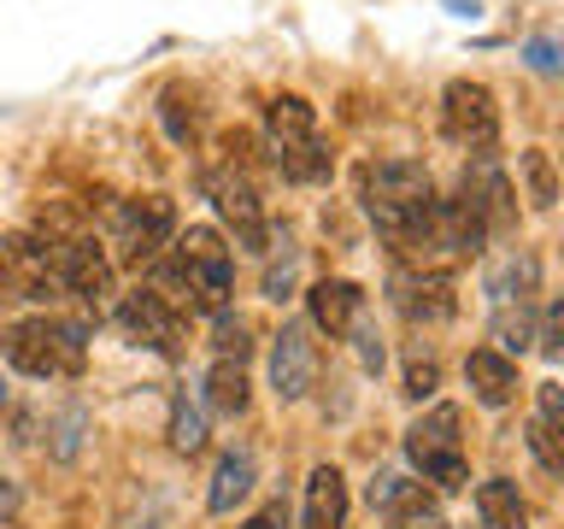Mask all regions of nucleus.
<instances>
[{"mask_svg": "<svg viewBox=\"0 0 564 529\" xmlns=\"http://www.w3.org/2000/svg\"><path fill=\"white\" fill-rule=\"evenodd\" d=\"M359 201H365V218L377 224V236L394 247V264H430L435 183L417 159H370V165H359Z\"/></svg>", "mask_w": 564, "mask_h": 529, "instance_id": "nucleus-1", "label": "nucleus"}, {"mask_svg": "<svg viewBox=\"0 0 564 529\" xmlns=\"http://www.w3.org/2000/svg\"><path fill=\"white\" fill-rule=\"evenodd\" d=\"M148 271H153L148 289L165 300L171 312H224L229 289H236V259H229L218 229H206V224L171 236V247L148 264Z\"/></svg>", "mask_w": 564, "mask_h": 529, "instance_id": "nucleus-2", "label": "nucleus"}, {"mask_svg": "<svg viewBox=\"0 0 564 529\" xmlns=\"http://www.w3.org/2000/svg\"><path fill=\"white\" fill-rule=\"evenodd\" d=\"M264 141H271L282 183H294V188L329 183L335 153L317 136V106L306 95H271V106H264Z\"/></svg>", "mask_w": 564, "mask_h": 529, "instance_id": "nucleus-3", "label": "nucleus"}, {"mask_svg": "<svg viewBox=\"0 0 564 529\" xmlns=\"http://www.w3.org/2000/svg\"><path fill=\"white\" fill-rule=\"evenodd\" d=\"M0 353H7L12 370H24V377H35V382L77 377V370L88 365V324L35 312V317H24V324H12L7 335H0Z\"/></svg>", "mask_w": 564, "mask_h": 529, "instance_id": "nucleus-4", "label": "nucleus"}, {"mask_svg": "<svg viewBox=\"0 0 564 529\" xmlns=\"http://www.w3.org/2000/svg\"><path fill=\"white\" fill-rule=\"evenodd\" d=\"M229 153V141H224ZM206 194H212V212L224 218V229L236 236L241 253H271V224H264V201L253 188V176H247V165L236 153L224 159V165L206 171Z\"/></svg>", "mask_w": 564, "mask_h": 529, "instance_id": "nucleus-5", "label": "nucleus"}, {"mask_svg": "<svg viewBox=\"0 0 564 529\" xmlns=\"http://www.w3.org/2000/svg\"><path fill=\"white\" fill-rule=\"evenodd\" d=\"M405 458H412V471L430 488H441V494L465 488L470 465H465V441H458V406H435V412H423L412 430H405Z\"/></svg>", "mask_w": 564, "mask_h": 529, "instance_id": "nucleus-6", "label": "nucleus"}, {"mask_svg": "<svg viewBox=\"0 0 564 529\" xmlns=\"http://www.w3.org/2000/svg\"><path fill=\"white\" fill-rule=\"evenodd\" d=\"M453 201L465 206L476 224H482L488 241H500V236L518 229V188H511V176H506L500 159H494V148L488 153H470V165H465V176H458Z\"/></svg>", "mask_w": 564, "mask_h": 529, "instance_id": "nucleus-7", "label": "nucleus"}, {"mask_svg": "<svg viewBox=\"0 0 564 529\" xmlns=\"http://www.w3.org/2000/svg\"><path fill=\"white\" fill-rule=\"evenodd\" d=\"M441 130H447L458 148L488 153L494 141H500V100H494V88L476 83V77H453L441 88Z\"/></svg>", "mask_w": 564, "mask_h": 529, "instance_id": "nucleus-8", "label": "nucleus"}, {"mask_svg": "<svg viewBox=\"0 0 564 529\" xmlns=\"http://www.w3.org/2000/svg\"><path fill=\"white\" fill-rule=\"evenodd\" d=\"M112 236H118L123 264H135V271H141V264H153V259L171 247V236H176V206L165 201V194H130V201L118 206Z\"/></svg>", "mask_w": 564, "mask_h": 529, "instance_id": "nucleus-9", "label": "nucleus"}, {"mask_svg": "<svg viewBox=\"0 0 564 529\" xmlns=\"http://www.w3.org/2000/svg\"><path fill=\"white\" fill-rule=\"evenodd\" d=\"M388 300H394V312L412 330L447 324V317L458 312L453 277L447 271H430V264H394V271H388Z\"/></svg>", "mask_w": 564, "mask_h": 529, "instance_id": "nucleus-10", "label": "nucleus"}, {"mask_svg": "<svg viewBox=\"0 0 564 529\" xmlns=\"http://www.w3.org/2000/svg\"><path fill=\"white\" fill-rule=\"evenodd\" d=\"M53 277H59V289H70L83 306H106L118 289V271H112V259H106V247L95 236L53 241Z\"/></svg>", "mask_w": 564, "mask_h": 529, "instance_id": "nucleus-11", "label": "nucleus"}, {"mask_svg": "<svg viewBox=\"0 0 564 529\" xmlns=\"http://www.w3.org/2000/svg\"><path fill=\"white\" fill-rule=\"evenodd\" d=\"M118 324L135 347H153L159 359H183V312H171L153 289H135L118 300Z\"/></svg>", "mask_w": 564, "mask_h": 529, "instance_id": "nucleus-12", "label": "nucleus"}, {"mask_svg": "<svg viewBox=\"0 0 564 529\" xmlns=\"http://www.w3.org/2000/svg\"><path fill=\"white\" fill-rule=\"evenodd\" d=\"M317 382V342H312V324H282L271 335V388L276 400H306Z\"/></svg>", "mask_w": 564, "mask_h": 529, "instance_id": "nucleus-13", "label": "nucleus"}, {"mask_svg": "<svg viewBox=\"0 0 564 529\" xmlns=\"http://www.w3.org/2000/svg\"><path fill=\"white\" fill-rule=\"evenodd\" d=\"M306 312H312V330H324L335 342V335H347L365 317V289L347 282V277H324V282L306 289Z\"/></svg>", "mask_w": 564, "mask_h": 529, "instance_id": "nucleus-14", "label": "nucleus"}, {"mask_svg": "<svg viewBox=\"0 0 564 529\" xmlns=\"http://www.w3.org/2000/svg\"><path fill=\"white\" fill-rule=\"evenodd\" d=\"M465 382L488 412H500V406L518 400V359H506V353H494V347H476L465 359Z\"/></svg>", "mask_w": 564, "mask_h": 529, "instance_id": "nucleus-15", "label": "nucleus"}, {"mask_svg": "<svg viewBox=\"0 0 564 529\" xmlns=\"http://www.w3.org/2000/svg\"><path fill=\"white\" fill-rule=\"evenodd\" d=\"M370 511H382V518L400 529V523L423 518V511H435V500H430V488H423V483H412V476L377 471V476H370Z\"/></svg>", "mask_w": 564, "mask_h": 529, "instance_id": "nucleus-16", "label": "nucleus"}, {"mask_svg": "<svg viewBox=\"0 0 564 529\" xmlns=\"http://www.w3.org/2000/svg\"><path fill=\"white\" fill-rule=\"evenodd\" d=\"M300 529H347V483L335 465H312L306 476V518Z\"/></svg>", "mask_w": 564, "mask_h": 529, "instance_id": "nucleus-17", "label": "nucleus"}, {"mask_svg": "<svg viewBox=\"0 0 564 529\" xmlns=\"http://www.w3.org/2000/svg\"><path fill=\"white\" fill-rule=\"evenodd\" d=\"M253 476H259V465H253V453L247 447H229L224 458H218V471H212V488H206V506L218 511V518H229L247 494H253Z\"/></svg>", "mask_w": 564, "mask_h": 529, "instance_id": "nucleus-18", "label": "nucleus"}, {"mask_svg": "<svg viewBox=\"0 0 564 529\" xmlns=\"http://www.w3.org/2000/svg\"><path fill=\"white\" fill-rule=\"evenodd\" d=\"M535 282H541V264L535 253H506L500 264L488 271V294H494V306H535Z\"/></svg>", "mask_w": 564, "mask_h": 529, "instance_id": "nucleus-19", "label": "nucleus"}, {"mask_svg": "<svg viewBox=\"0 0 564 529\" xmlns=\"http://www.w3.org/2000/svg\"><path fill=\"white\" fill-rule=\"evenodd\" d=\"M476 511H482L488 529H529V500L518 494L511 476H488V483L476 488Z\"/></svg>", "mask_w": 564, "mask_h": 529, "instance_id": "nucleus-20", "label": "nucleus"}, {"mask_svg": "<svg viewBox=\"0 0 564 529\" xmlns=\"http://www.w3.org/2000/svg\"><path fill=\"white\" fill-rule=\"evenodd\" d=\"M247 365H229V359H212V370H206V406L218 418H241L247 412Z\"/></svg>", "mask_w": 564, "mask_h": 529, "instance_id": "nucleus-21", "label": "nucleus"}, {"mask_svg": "<svg viewBox=\"0 0 564 529\" xmlns=\"http://www.w3.org/2000/svg\"><path fill=\"white\" fill-rule=\"evenodd\" d=\"M535 342V306H494V353H523Z\"/></svg>", "mask_w": 564, "mask_h": 529, "instance_id": "nucleus-22", "label": "nucleus"}, {"mask_svg": "<svg viewBox=\"0 0 564 529\" xmlns=\"http://www.w3.org/2000/svg\"><path fill=\"white\" fill-rule=\"evenodd\" d=\"M171 447L188 458L206 447V412H200V400H188V388L171 400Z\"/></svg>", "mask_w": 564, "mask_h": 529, "instance_id": "nucleus-23", "label": "nucleus"}, {"mask_svg": "<svg viewBox=\"0 0 564 529\" xmlns=\"http://www.w3.org/2000/svg\"><path fill=\"white\" fill-rule=\"evenodd\" d=\"M218 317V330H212V353L218 359H229V365H247V353H253V324H247L241 312H212Z\"/></svg>", "mask_w": 564, "mask_h": 529, "instance_id": "nucleus-24", "label": "nucleus"}, {"mask_svg": "<svg viewBox=\"0 0 564 529\" xmlns=\"http://www.w3.org/2000/svg\"><path fill=\"white\" fill-rule=\"evenodd\" d=\"M518 165H523L529 201H535L541 212H553V206H558V171H553V153H546V148H529Z\"/></svg>", "mask_w": 564, "mask_h": 529, "instance_id": "nucleus-25", "label": "nucleus"}, {"mask_svg": "<svg viewBox=\"0 0 564 529\" xmlns=\"http://www.w3.org/2000/svg\"><path fill=\"white\" fill-rule=\"evenodd\" d=\"M529 447H535V458H541V471L546 476H558L564 471V447H558V423L553 418H529Z\"/></svg>", "mask_w": 564, "mask_h": 529, "instance_id": "nucleus-26", "label": "nucleus"}, {"mask_svg": "<svg viewBox=\"0 0 564 529\" xmlns=\"http://www.w3.org/2000/svg\"><path fill=\"white\" fill-rule=\"evenodd\" d=\"M435 382H441V365L430 359V353H412V365H405V395H412V400H430Z\"/></svg>", "mask_w": 564, "mask_h": 529, "instance_id": "nucleus-27", "label": "nucleus"}, {"mask_svg": "<svg viewBox=\"0 0 564 529\" xmlns=\"http://www.w3.org/2000/svg\"><path fill=\"white\" fill-rule=\"evenodd\" d=\"M159 118H165V130H171V141H188L194 136V106L183 112V88H165V106H159Z\"/></svg>", "mask_w": 564, "mask_h": 529, "instance_id": "nucleus-28", "label": "nucleus"}, {"mask_svg": "<svg viewBox=\"0 0 564 529\" xmlns=\"http://www.w3.org/2000/svg\"><path fill=\"white\" fill-rule=\"evenodd\" d=\"M347 335H352V342H359V359H365V370H382V335L370 330L365 317H359V324H352Z\"/></svg>", "mask_w": 564, "mask_h": 529, "instance_id": "nucleus-29", "label": "nucleus"}, {"mask_svg": "<svg viewBox=\"0 0 564 529\" xmlns=\"http://www.w3.org/2000/svg\"><path fill=\"white\" fill-rule=\"evenodd\" d=\"M247 529H289V506L271 500L264 511H253V518H247Z\"/></svg>", "mask_w": 564, "mask_h": 529, "instance_id": "nucleus-30", "label": "nucleus"}, {"mask_svg": "<svg viewBox=\"0 0 564 529\" xmlns=\"http://www.w3.org/2000/svg\"><path fill=\"white\" fill-rule=\"evenodd\" d=\"M529 60H535L541 71H553L558 60H553V42H529Z\"/></svg>", "mask_w": 564, "mask_h": 529, "instance_id": "nucleus-31", "label": "nucleus"}, {"mask_svg": "<svg viewBox=\"0 0 564 529\" xmlns=\"http://www.w3.org/2000/svg\"><path fill=\"white\" fill-rule=\"evenodd\" d=\"M0 518H18V483H0Z\"/></svg>", "mask_w": 564, "mask_h": 529, "instance_id": "nucleus-32", "label": "nucleus"}, {"mask_svg": "<svg viewBox=\"0 0 564 529\" xmlns=\"http://www.w3.org/2000/svg\"><path fill=\"white\" fill-rule=\"evenodd\" d=\"M400 529H453L441 511H423V518H412V523H400Z\"/></svg>", "mask_w": 564, "mask_h": 529, "instance_id": "nucleus-33", "label": "nucleus"}, {"mask_svg": "<svg viewBox=\"0 0 564 529\" xmlns=\"http://www.w3.org/2000/svg\"><path fill=\"white\" fill-rule=\"evenodd\" d=\"M476 7H482V0H447V12H458V18H476Z\"/></svg>", "mask_w": 564, "mask_h": 529, "instance_id": "nucleus-34", "label": "nucleus"}, {"mask_svg": "<svg viewBox=\"0 0 564 529\" xmlns=\"http://www.w3.org/2000/svg\"><path fill=\"white\" fill-rule=\"evenodd\" d=\"M0 400H7V395H0Z\"/></svg>", "mask_w": 564, "mask_h": 529, "instance_id": "nucleus-35", "label": "nucleus"}]
</instances>
